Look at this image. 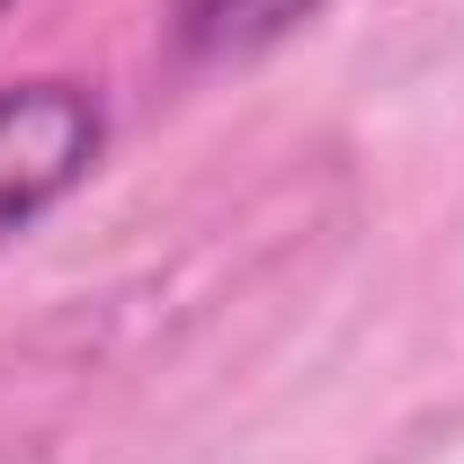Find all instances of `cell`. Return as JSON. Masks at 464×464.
Here are the masks:
<instances>
[{
	"instance_id": "cell-1",
	"label": "cell",
	"mask_w": 464,
	"mask_h": 464,
	"mask_svg": "<svg viewBox=\"0 0 464 464\" xmlns=\"http://www.w3.org/2000/svg\"><path fill=\"white\" fill-rule=\"evenodd\" d=\"M99 152H108L99 81H72V72L9 81L0 90V241L36 232L81 179L99 170Z\"/></svg>"
},
{
	"instance_id": "cell-3",
	"label": "cell",
	"mask_w": 464,
	"mask_h": 464,
	"mask_svg": "<svg viewBox=\"0 0 464 464\" xmlns=\"http://www.w3.org/2000/svg\"><path fill=\"white\" fill-rule=\"evenodd\" d=\"M0 18H9V0H0Z\"/></svg>"
},
{
	"instance_id": "cell-2",
	"label": "cell",
	"mask_w": 464,
	"mask_h": 464,
	"mask_svg": "<svg viewBox=\"0 0 464 464\" xmlns=\"http://www.w3.org/2000/svg\"><path fill=\"white\" fill-rule=\"evenodd\" d=\"M331 0H170V45L188 63H250L313 27Z\"/></svg>"
}]
</instances>
